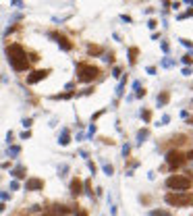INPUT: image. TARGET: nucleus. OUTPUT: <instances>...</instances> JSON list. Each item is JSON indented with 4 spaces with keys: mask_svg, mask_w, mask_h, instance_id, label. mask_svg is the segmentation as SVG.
I'll return each mask as SVG.
<instances>
[{
    "mask_svg": "<svg viewBox=\"0 0 193 216\" xmlns=\"http://www.w3.org/2000/svg\"><path fill=\"white\" fill-rule=\"evenodd\" d=\"M4 54H6V60H8V65H10V69H13L15 73H23V71H27L29 65H31L29 58H27V50L19 42L6 44Z\"/></svg>",
    "mask_w": 193,
    "mask_h": 216,
    "instance_id": "obj_1",
    "label": "nucleus"
},
{
    "mask_svg": "<svg viewBox=\"0 0 193 216\" xmlns=\"http://www.w3.org/2000/svg\"><path fill=\"white\" fill-rule=\"evenodd\" d=\"M75 77H77V83H94L98 77L102 75L100 67L96 65H89V62H77L75 67Z\"/></svg>",
    "mask_w": 193,
    "mask_h": 216,
    "instance_id": "obj_2",
    "label": "nucleus"
},
{
    "mask_svg": "<svg viewBox=\"0 0 193 216\" xmlns=\"http://www.w3.org/2000/svg\"><path fill=\"white\" fill-rule=\"evenodd\" d=\"M164 202L172 208H189L193 206V193L191 191H168L164 195Z\"/></svg>",
    "mask_w": 193,
    "mask_h": 216,
    "instance_id": "obj_3",
    "label": "nucleus"
},
{
    "mask_svg": "<svg viewBox=\"0 0 193 216\" xmlns=\"http://www.w3.org/2000/svg\"><path fill=\"white\" fill-rule=\"evenodd\" d=\"M193 185V179L187 174H170L168 179H166V187L170 189V191H189Z\"/></svg>",
    "mask_w": 193,
    "mask_h": 216,
    "instance_id": "obj_4",
    "label": "nucleus"
},
{
    "mask_svg": "<svg viewBox=\"0 0 193 216\" xmlns=\"http://www.w3.org/2000/svg\"><path fill=\"white\" fill-rule=\"evenodd\" d=\"M185 162H187V156H185L183 152H179V150H170V152L166 154V164H168V168H170V171L181 168Z\"/></svg>",
    "mask_w": 193,
    "mask_h": 216,
    "instance_id": "obj_5",
    "label": "nucleus"
},
{
    "mask_svg": "<svg viewBox=\"0 0 193 216\" xmlns=\"http://www.w3.org/2000/svg\"><path fill=\"white\" fill-rule=\"evenodd\" d=\"M50 40H54V42L58 44V48L60 50H64V52H71L73 48H75V44L71 42V38H67L64 33H60V31H50L48 33Z\"/></svg>",
    "mask_w": 193,
    "mask_h": 216,
    "instance_id": "obj_6",
    "label": "nucleus"
},
{
    "mask_svg": "<svg viewBox=\"0 0 193 216\" xmlns=\"http://www.w3.org/2000/svg\"><path fill=\"white\" fill-rule=\"evenodd\" d=\"M50 73H52L50 69H35V71H31V73L25 77V83H27V85H35V83H40V81L48 79Z\"/></svg>",
    "mask_w": 193,
    "mask_h": 216,
    "instance_id": "obj_7",
    "label": "nucleus"
},
{
    "mask_svg": "<svg viewBox=\"0 0 193 216\" xmlns=\"http://www.w3.org/2000/svg\"><path fill=\"white\" fill-rule=\"evenodd\" d=\"M42 189H44V179H40V177H27L25 191H42Z\"/></svg>",
    "mask_w": 193,
    "mask_h": 216,
    "instance_id": "obj_8",
    "label": "nucleus"
},
{
    "mask_svg": "<svg viewBox=\"0 0 193 216\" xmlns=\"http://www.w3.org/2000/svg\"><path fill=\"white\" fill-rule=\"evenodd\" d=\"M69 191H71L73 197H79V195L83 193V181H81L79 177H73L71 183H69Z\"/></svg>",
    "mask_w": 193,
    "mask_h": 216,
    "instance_id": "obj_9",
    "label": "nucleus"
},
{
    "mask_svg": "<svg viewBox=\"0 0 193 216\" xmlns=\"http://www.w3.org/2000/svg\"><path fill=\"white\" fill-rule=\"evenodd\" d=\"M10 177L17 179V181H19V179H25V177H27V168H25L23 164H17V166L10 171Z\"/></svg>",
    "mask_w": 193,
    "mask_h": 216,
    "instance_id": "obj_10",
    "label": "nucleus"
},
{
    "mask_svg": "<svg viewBox=\"0 0 193 216\" xmlns=\"http://www.w3.org/2000/svg\"><path fill=\"white\" fill-rule=\"evenodd\" d=\"M58 143H60L62 148L71 143V129H69V127H64V129L60 131V135H58Z\"/></svg>",
    "mask_w": 193,
    "mask_h": 216,
    "instance_id": "obj_11",
    "label": "nucleus"
},
{
    "mask_svg": "<svg viewBox=\"0 0 193 216\" xmlns=\"http://www.w3.org/2000/svg\"><path fill=\"white\" fill-rule=\"evenodd\" d=\"M137 54H139V48H135V46L129 48V65H131V67L137 62Z\"/></svg>",
    "mask_w": 193,
    "mask_h": 216,
    "instance_id": "obj_12",
    "label": "nucleus"
},
{
    "mask_svg": "<svg viewBox=\"0 0 193 216\" xmlns=\"http://www.w3.org/2000/svg\"><path fill=\"white\" fill-rule=\"evenodd\" d=\"M168 100H170V94H168V91H162V94H158V100H156V102H158V106H166Z\"/></svg>",
    "mask_w": 193,
    "mask_h": 216,
    "instance_id": "obj_13",
    "label": "nucleus"
},
{
    "mask_svg": "<svg viewBox=\"0 0 193 216\" xmlns=\"http://www.w3.org/2000/svg\"><path fill=\"white\" fill-rule=\"evenodd\" d=\"M6 154H8V158H17L19 154H21V145H8V150H6Z\"/></svg>",
    "mask_w": 193,
    "mask_h": 216,
    "instance_id": "obj_14",
    "label": "nucleus"
},
{
    "mask_svg": "<svg viewBox=\"0 0 193 216\" xmlns=\"http://www.w3.org/2000/svg\"><path fill=\"white\" fill-rule=\"evenodd\" d=\"M147 135H149V129H139L137 131V145H141L145 139H147Z\"/></svg>",
    "mask_w": 193,
    "mask_h": 216,
    "instance_id": "obj_15",
    "label": "nucleus"
},
{
    "mask_svg": "<svg viewBox=\"0 0 193 216\" xmlns=\"http://www.w3.org/2000/svg\"><path fill=\"white\" fill-rule=\"evenodd\" d=\"M102 171H104V174H108V177H112V174H114V166H112L110 162H106V160H102Z\"/></svg>",
    "mask_w": 193,
    "mask_h": 216,
    "instance_id": "obj_16",
    "label": "nucleus"
},
{
    "mask_svg": "<svg viewBox=\"0 0 193 216\" xmlns=\"http://www.w3.org/2000/svg\"><path fill=\"white\" fill-rule=\"evenodd\" d=\"M75 96V91H64V94H54V96H50L52 100H69V98H73Z\"/></svg>",
    "mask_w": 193,
    "mask_h": 216,
    "instance_id": "obj_17",
    "label": "nucleus"
},
{
    "mask_svg": "<svg viewBox=\"0 0 193 216\" xmlns=\"http://www.w3.org/2000/svg\"><path fill=\"white\" fill-rule=\"evenodd\" d=\"M87 54H89V56H98V54H102V48L96 46V44H89V46H87Z\"/></svg>",
    "mask_w": 193,
    "mask_h": 216,
    "instance_id": "obj_18",
    "label": "nucleus"
},
{
    "mask_svg": "<svg viewBox=\"0 0 193 216\" xmlns=\"http://www.w3.org/2000/svg\"><path fill=\"white\" fill-rule=\"evenodd\" d=\"M83 193L94 197V191H92V181H83Z\"/></svg>",
    "mask_w": 193,
    "mask_h": 216,
    "instance_id": "obj_19",
    "label": "nucleus"
},
{
    "mask_svg": "<svg viewBox=\"0 0 193 216\" xmlns=\"http://www.w3.org/2000/svg\"><path fill=\"white\" fill-rule=\"evenodd\" d=\"M125 85H127V77H123V79H121V83H118V87H116V96H118V98L123 96V89H125Z\"/></svg>",
    "mask_w": 193,
    "mask_h": 216,
    "instance_id": "obj_20",
    "label": "nucleus"
},
{
    "mask_svg": "<svg viewBox=\"0 0 193 216\" xmlns=\"http://www.w3.org/2000/svg\"><path fill=\"white\" fill-rule=\"evenodd\" d=\"M141 119H143V123H152V110H141Z\"/></svg>",
    "mask_w": 193,
    "mask_h": 216,
    "instance_id": "obj_21",
    "label": "nucleus"
},
{
    "mask_svg": "<svg viewBox=\"0 0 193 216\" xmlns=\"http://www.w3.org/2000/svg\"><path fill=\"white\" fill-rule=\"evenodd\" d=\"M94 91H96V87H85V89H81L77 96H79V98H81V96H92Z\"/></svg>",
    "mask_w": 193,
    "mask_h": 216,
    "instance_id": "obj_22",
    "label": "nucleus"
},
{
    "mask_svg": "<svg viewBox=\"0 0 193 216\" xmlns=\"http://www.w3.org/2000/svg\"><path fill=\"white\" fill-rule=\"evenodd\" d=\"M149 216H172L170 212H166V210H152Z\"/></svg>",
    "mask_w": 193,
    "mask_h": 216,
    "instance_id": "obj_23",
    "label": "nucleus"
},
{
    "mask_svg": "<svg viewBox=\"0 0 193 216\" xmlns=\"http://www.w3.org/2000/svg\"><path fill=\"white\" fill-rule=\"evenodd\" d=\"M135 98H145V87H135Z\"/></svg>",
    "mask_w": 193,
    "mask_h": 216,
    "instance_id": "obj_24",
    "label": "nucleus"
},
{
    "mask_svg": "<svg viewBox=\"0 0 193 216\" xmlns=\"http://www.w3.org/2000/svg\"><path fill=\"white\" fill-rule=\"evenodd\" d=\"M179 42L183 44V46H185V48H189V50H193V42H191V40H187V38H181V40H179Z\"/></svg>",
    "mask_w": 193,
    "mask_h": 216,
    "instance_id": "obj_25",
    "label": "nucleus"
},
{
    "mask_svg": "<svg viewBox=\"0 0 193 216\" xmlns=\"http://www.w3.org/2000/svg\"><path fill=\"white\" fill-rule=\"evenodd\" d=\"M183 62H185L187 67H191V65H193V56H191V54H185V56H183Z\"/></svg>",
    "mask_w": 193,
    "mask_h": 216,
    "instance_id": "obj_26",
    "label": "nucleus"
},
{
    "mask_svg": "<svg viewBox=\"0 0 193 216\" xmlns=\"http://www.w3.org/2000/svg\"><path fill=\"white\" fill-rule=\"evenodd\" d=\"M87 166H89L92 174H96V173H98V166H96V162H94V160H87Z\"/></svg>",
    "mask_w": 193,
    "mask_h": 216,
    "instance_id": "obj_27",
    "label": "nucleus"
},
{
    "mask_svg": "<svg viewBox=\"0 0 193 216\" xmlns=\"http://www.w3.org/2000/svg\"><path fill=\"white\" fill-rule=\"evenodd\" d=\"M129 154H131V145H129V143H125V145H123V156H125V158H129Z\"/></svg>",
    "mask_w": 193,
    "mask_h": 216,
    "instance_id": "obj_28",
    "label": "nucleus"
},
{
    "mask_svg": "<svg viewBox=\"0 0 193 216\" xmlns=\"http://www.w3.org/2000/svg\"><path fill=\"white\" fill-rule=\"evenodd\" d=\"M0 200H2V202H8V200H10V193H8V191H0Z\"/></svg>",
    "mask_w": 193,
    "mask_h": 216,
    "instance_id": "obj_29",
    "label": "nucleus"
},
{
    "mask_svg": "<svg viewBox=\"0 0 193 216\" xmlns=\"http://www.w3.org/2000/svg\"><path fill=\"white\" fill-rule=\"evenodd\" d=\"M160 46H162V52H164V54H168V50H170L168 42H164V40H162V42H160Z\"/></svg>",
    "mask_w": 193,
    "mask_h": 216,
    "instance_id": "obj_30",
    "label": "nucleus"
},
{
    "mask_svg": "<svg viewBox=\"0 0 193 216\" xmlns=\"http://www.w3.org/2000/svg\"><path fill=\"white\" fill-rule=\"evenodd\" d=\"M189 17H193V8H189V10L183 13V15H179V19H189Z\"/></svg>",
    "mask_w": 193,
    "mask_h": 216,
    "instance_id": "obj_31",
    "label": "nucleus"
},
{
    "mask_svg": "<svg viewBox=\"0 0 193 216\" xmlns=\"http://www.w3.org/2000/svg\"><path fill=\"white\" fill-rule=\"evenodd\" d=\"M147 27H149V29H156V27H158V21H156V19H149V21H147Z\"/></svg>",
    "mask_w": 193,
    "mask_h": 216,
    "instance_id": "obj_32",
    "label": "nucleus"
},
{
    "mask_svg": "<svg viewBox=\"0 0 193 216\" xmlns=\"http://www.w3.org/2000/svg\"><path fill=\"white\" fill-rule=\"evenodd\" d=\"M31 125H33V119H23V127L25 129H29Z\"/></svg>",
    "mask_w": 193,
    "mask_h": 216,
    "instance_id": "obj_33",
    "label": "nucleus"
},
{
    "mask_svg": "<svg viewBox=\"0 0 193 216\" xmlns=\"http://www.w3.org/2000/svg\"><path fill=\"white\" fill-rule=\"evenodd\" d=\"M13 139H15V133H13V131H8V133H6V143L10 145V143H13Z\"/></svg>",
    "mask_w": 193,
    "mask_h": 216,
    "instance_id": "obj_34",
    "label": "nucleus"
},
{
    "mask_svg": "<svg viewBox=\"0 0 193 216\" xmlns=\"http://www.w3.org/2000/svg\"><path fill=\"white\" fill-rule=\"evenodd\" d=\"M19 187H21V183H19L17 179H15V181H10V189H13V191H17Z\"/></svg>",
    "mask_w": 193,
    "mask_h": 216,
    "instance_id": "obj_35",
    "label": "nucleus"
},
{
    "mask_svg": "<svg viewBox=\"0 0 193 216\" xmlns=\"http://www.w3.org/2000/svg\"><path fill=\"white\" fill-rule=\"evenodd\" d=\"M75 216H89V214H87V210H83V208H77V210H75Z\"/></svg>",
    "mask_w": 193,
    "mask_h": 216,
    "instance_id": "obj_36",
    "label": "nucleus"
},
{
    "mask_svg": "<svg viewBox=\"0 0 193 216\" xmlns=\"http://www.w3.org/2000/svg\"><path fill=\"white\" fill-rule=\"evenodd\" d=\"M112 77H116V79L121 77V67H114V69H112Z\"/></svg>",
    "mask_w": 193,
    "mask_h": 216,
    "instance_id": "obj_37",
    "label": "nucleus"
},
{
    "mask_svg": "<svg viewBox=\"0 0 193 216\" xmlns=\"http://www.w3.org/2000/svg\"><path fill=\"white\" fill-rule=\"evenodd\" d=\"M67 171H69V166H67V164H62V166L58 168V174H60V177H64V173H67Z\"/></svg>",
    "mask_w": 193,
    "mask_h": 216,
    "instance_id": "obj_38",
    "label": "nucleus"
},
{
    "mask_svg": "<svg viewBox=\"0 0 193 216\" xmlns=\"http://www.w3.org/2000/svg\"><path fill=\"white\" fill-rule=\"evenodd\" d=\"M102 114H104V110H100V112H96V114H92V123H96V121L102 117Z\"/></svg>",
    "mask_w": 193,
    "mask_h": 216,
    "instance_id": "obj_39",
    "label": "nucleus"
},
{
    "mask_svg": "<svg viewBox=\"0 0 193 216\" xmlns=\"http://www.w3.org/2000/svg\"><path fill=\"white\" fill-rule=\"evenodd\" d=\"M29 137H31V131L27 129V131H23V133H21V139H29Z\"/></svg>",
    "mask_w": 193,
    "mask_h": 216,
    "instance_id": "obj_40",
    "label": "nucleus"
},
{
    "mask_svg": "<svg viewBox=\"0 0 193 216\" xmlns=\"http://www.w3.org/2000/svg\"><path fill=\"white\" fill-rule=\"evenodd\" d=\"M121 19H123V21H125V23H133V19H131V17H129V15H121Z\"/></svg>",
    "mask_w": 193,
    "mask_h": 216,
    "instance_id": "obj_41",
    "label": "nucleus"
},
{
    "mask_svg": "<svg viewBox=\"0 0 193 216\" xmlns=\"http://www.w3.org/2000/svg\"><path fill=\"white\" fill-rule=\"evenodd\" d=\"M104 60H106V62H114V54H112V52H110V54H106V58H104Z\"/></svg>",
    "mask_w": 193,
    "mask_h": 216,
    "instance_id": "obj_42",
    "label": "nucleus"
},
{
    "mask_svg": "<svg viewBox=\"0 0 193 216\" xmlns=\"http://www.w3.org/2000/svg\"><path fill=\"white\" fill-rule=\"evenodd\" d=\"M162 67H166V69H168V67H172V60H168V58H164V60H162Z\"/></svg>",
    "mask_w": 193,
    "mask_h": 216,
    "instance_id": "obj_43",
    "label": "nucleus"
},
{
    "mask_svg": "<svg viewBox=\"0 0 193 216\" xmlns=\"http://www.w3.org/2000/svg\"><path fill=\"white\" fill-rule=\"evenodd\" d=\"M170 8H175V10H179V8H181V2H172V4H170Z\"/></svg>",
    "mask_w": 193,
    "mask_h": 216,
    "instance_id": "obj_44",
    "label": "nucleus"
},
{
    "mask_svg": "<svg viewBox=\"0 0 193 216\" xmlns=\"http://www.w3.org/2000/svg\"><path fill=\"white\" fill-rule=\"evenodd\" d=\"M145 71H147V73H149V75H156V67H147V69H145Z\"/></svg>",
    "mask_w": 193,
    "mask_h": 216,
    "instance_id": "obj_45",
    "label": "nucleus"
},
{
    "mask_svg": "<svg viewBox=\"0 0 193 216\" xmlns=\"http://www.w3.org/2000/svg\"><path fill=\"white\" fill-rule=\"evenodd\" d=\"M183 75H187V77H189V75H191V67H185V69H183Z\"/></svg>",
    "mask_w": 193,
    "mask_h": 216,
    "instance_id": "obj_46",
    "label": "nucleus"
},
{
    "mask_svg": "<svg viewBox=\"0 0 193 216\" xmlns=\"http://www.w3.org/2000/svg\"><path fill=\"white\" fill-rule=\"evenodd\" d=\"M4 210H6V204H4V202L0 200V212H4Z\"/></svg>",
    "mask_w": 193,
    "mask_h": 216,
    "instance_id": "obj_47",
    "label": "nucleus"
},
{
    "mask_svg": "<svg viewBox=\"0 0 193 216\" xmlns=\"http://www.w3.org/2000/svg\"><path fill=\"white\" fill-rule=\"evenodd\" d=\"M110 214H112V216H116V206H110Z\"/></svg>",
    "mask_w": 193,
    "mask_h": 216,
    "instance_id": "obj_48",
    "label": "nucleus"
},
{
    "mask_svg": "<svg viewBox=\"0 0 193 216\" xmlns=\"http://www.w3.org/2000/svg\"><path fill=\"white\" fill-rule=\"evenodd\" d=\"M187 156V160H193V150H189V154H185Z\"/></svg>",
    "mask_w": 193,
    "mask_h": 216,
    "instance_id": "obj_49",
    "label": "nucleus"
},
{
    "mask_svg": "<svg viewBox=\"0 0 193 216\" xmlns=\"http://www.w3.org/2000/svg\"><path fill=\"white\" fill-rule=\"evenodd\" d=\"M164 2V8H170V0H162Z\"/></svg>",
    "mask_w": 193,
    "mask_h": 216,
    "instance_id": "obj_50",
    "label": "nucleus"
},
{
    "mask_svg": "<svg viewBox=\"0 0 193 216\" xmlns=\"http://www.w3.org/2000/svg\"><path fill=\"white\" fill-rule=\"evenodd\" d=\"M185 2H187V4H189V6L193 8V0H185Z\"/></svg>",
    "mask_w": 193,
    "mask_h": 216,
    "instance_id": "obj_51",
    "label": "nucleus"
},
{
    "mask_svg": "<svg viewBox=\"0 0 193 216\" xmlns=\"http://www.w3.org/2000/svg\"><path fill=\"white\" fill-rule=\"evenodd\" d=\"M189 125H193V117H191V119H189Z\"/></svg>",
    "mask_w": 193,
    "mask_h": 216,
    "instance_id": "obj_52",
    "label": "nucleus"
},
{
    "mask_svg": "<svg viewBox=\"0 0 193 216\" xmlns=\"http://www.w3.org/2000/svg\"><path fill=\"white\" fill-rule=\"evenodd\" d=\"M191 89H193V85H191Z\"/></svg>",
    "mask_w": 193,
    "mask_h": 216,
    "instance_id": "obj_53",
    "label": "nucleus"
}]
</instances>
